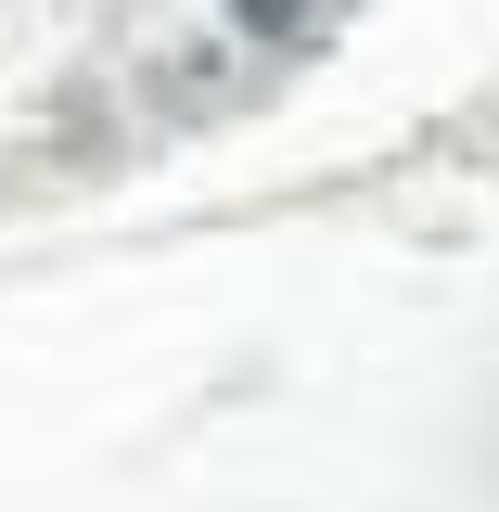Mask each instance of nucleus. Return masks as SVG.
I'll use <instances>...</instances> for the list:
<instances>
[{"instance_id": "nucleus-1", "label": "nucleus", "mask_w": 499, "mask_h": 512, "mask_svg": "<svg viewBox=\"0 0 499 512\" xmlns=\"http://www.w3.org/2000/svg\"><path fill=\"white\" fill-rule=\"evenodd\" d=\"M308 13H320V0H231V26H244L256 52H295V39H308Z\"/></svg>"}]
</instances>
